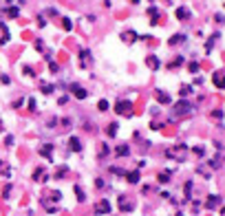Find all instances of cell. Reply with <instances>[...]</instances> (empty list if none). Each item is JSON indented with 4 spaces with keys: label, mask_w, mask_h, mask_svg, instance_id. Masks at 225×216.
Here are the masks:
<instances>
[{
    "label": "cell",
    "mask_w": 225,
    "mask_h": 216,
    "mask_svg": "<svg viewBox=\"0 0 225 216\" xmlns=\"http://www.w3.org/2000/svg\"><path fill=\"white\" fill-rule=\"evenodd\" d=\"M42 93H53V86H51V84H42Z\"/></svg>",
    "instance_id": "d6986e66"
},
{
    "label": "cell",
    "mask_w": 225,
    "mask_h": 216,
    "mask_svg": "<svg viewBox=\"0 0 225 216\" xmlns=\"http://www.w3.org/2000/svg\"><path fill=\"white\" fill-rule=\"evenodd\" d=\"M177 18H188V9H177Z\"/></svg>",
    "instance_id": "ac0fdd59"
},
{
    "label": "cell",
    "mask_w": 225,
    "mask_h": 216,
    "mask_svg": "<svg viewBox=\"0 0 225 216\" xmlns=\"http://www.w3.org/2000/svg\"><path fill=\"white\" fill-rule=\"evenodd\" d=\"M166 155H168V157H172V159H177V161H183L185 155H188V148H185L183 144H181V146H174L172 150H168V152H166Z\"/></svg>",
    "instance_id": "6da1fadb"
},
{
    "label": "cell",
    "mask_w": 225,
    "mask_h": 216,
    "mask_svg": "<svg viewBox=\"0 0 225 216\" xmlns=\"http://www.w3.org/2000/svg\"><path fill=\"white\" fill-rule=\"evenodd\" d=\"M69 146H71V150H82V146H80V139H77V137H71L69 139Z\"/></svg>",
    "instance_id": "9c48e42d"
},
{
    "label": "cell",
    "mask_w": 225,
    "mask_h": 216,
    "mask_svg": "<svg viewBox=\"0 0 225 216\" xmlns=\"http://www.w3.org/2000/svg\"><path fill=\"white\" fill-rule=\"evenodd\" d=\"M181 64H183V58H174V62L170 64V69H172V66H181Z\"/></svg>",
    "instance_id": "603a6c76"
},
{
    "label": "cell",
    "mask_w": 225,
    "mask_h": 216,
    "mask_svg": "<svg viewBox=\"0 0 225 216\" xmlns=\"http://www.w3.org/2000/svg\"><path fill=\"white\" fill-rule=\"evenodd\" d=\"M126 179H128V183L137 185L139 183V172H137V170H135V172H126Z\"/></svg>",
    "instance_id": "52a82bcc"
},
{
    "label": "cell",
    "mask_w": 225,
    "mask_h": 216,
    "mask_svg": "<svg viewBox=\"0 0 225 216\" xmlns=\"http://www.w3.org/2000/svg\"><path fill=\"white\" fill-rule=\"evenodd\" d=\"M170 181V172H161L159 174V183H168Z\"/></svg>",
    "instance_id": "5bb4252c"
},
{
    "label": "cell",
    "mask_w": 225,
    "mask_h": 216,
    "mask_svg": "<svg viewBox=\"0 0 225 216\" xmlns=\"http://www.w3.org/2000/svg\"><path fill=\"white\" fill-rule=\"evenodd\" d=\"M218 201H221L218 196H207V203H205V205L212 209V207H216V205H218Z\"/></svg>",
    "instance_id": "30bf717a"
},
{
    "label": "cell",
    "mask_w": 225,
    "mask_h": 216,
    "mask_svg": "<svg viewBox=\"0 0 225 216\" xmlns=\"http://www.w3.org/2000/svg\"><path fill=\"white\" fill-rule=\"evenodd\" d=\"M192 110V104H190L188 99H181L177 101V104H172V112H177V115H185V112Z\"/></svg>",
    "instance_id": "7a4b0ae2"
},
{
    "label": "cell",
    "mask_w": 225,
    "mask_h": 216,
    "mask_svg": "<svg viewBox=\"0 0 225 216\" xmlns=\"http://www.w3.org/2000/svg\"><path fill=\"white\" fill-rule=\"evenodd\" d=\"M75 194H77V198H80V201H84V192H82L80 185H75Z\"/></svg>",
    "instance_id": "7402d4cb"
},
{
    "label": "cell",
    "mask_w": 225,
    "mask_h": 216,
    "mask_svg": "<svg viewBox=\"0 0 225 216\" xmlns=\"http://www.w3.org/2000/svg\"><path fill=\"white\" fill-rule=\"evenodd\" d=\"M203 152H205V150H203V148H201V146H196V148H194V155H199V157H203Z\"/></svg>",
    "instance_id": "d4e9b609"
},
{
    "label": "cell",
    "mask_w": 225,
    "mask_h": 216,
    "mask_svg": "<svg viewBox=\"0 0 225 216\" xmlns=\"http://www.w3.org/2000/svg\"><path fill=\"white\" fill-rule=\"evenodd\" d=\"M148 64H150V66H155V69H159V60H157L155 55H150V58H148Z\"/></svg>",
    "instance_id": "2e32d148"
},
{
    "label": "cell",
    "mask_w": 225,
    "mask_h": 216,
    "mask_svg": "<svg viewBox=\"0 0 225 216\" xmlns=\"http://www.w3.org/2000/svg\"><path fill=\"white\" fill-rule=\"evenodd\" d=\"M121 40H124L126 44H132L135 40H137V33H135V31H124V33H121Z\"/></svg>",
    "instance_id": "5b68a950"
},
{
    "label": "cell",
    "mask_w": 225,
    "mask_h": 216,
    "mask_svg": "<svg viewBox=\"0 0 225 216\" xmlns=\"http://www.w3.org/2000/svg\"><path fill=\"white\" fill-rule=\"evenodd\" d=\"M190 71L196 73V71H199V64H196V62H192V64H190Z\"/></svg>",
    "instance_id": "484cf974"
},
{
    "label": "cell",
    "mask_w": 225,
    "mask_h": 216,
    "mask_svg": "<svg viewBox=\"0 0 225 216\" xmlns=\"http://www.w3.org/2000/svg\"><path fill=\"white\" fill-rule=\"evenodd\" d=\"M0 128H2V124H0ZM0 132H2V130H0Z\"/></svg>",
    "instance_id": "4316f807"
},
{
    "label": "cell",
    "mask_w": 225,
    "mask_h": 216,
    "mask_svg": "<svg viewBox=\"0 0 225 216\" xmlns=\"http://www.w3.org/2000/svg\"><path fill=\"white\" fill-rule=\"evenodd\" d=\"M91 60V53H88V51H82V62H88Z\"/></svg>",
    "instance_id": "cb8c5ba5"
},
{
    "label": "cell",
    "mask_w": 225,
    "mask_h": 216,
    "mask_svg": "<svg viewBox=\"0 0 225 216\" xmlns=\"http://www.w3.org/2000/svg\"><path fill=\"white\" fill-rule=\"evenodd\" d=\"M183 40H185V36H181V33H179V36H172V38H170V44H181Z\"/></svg>",
    "instance_id": "4fadbf2b"
},
{
    "label": "cell",
    "mask_w": 225,
    "mask_h": 216,
    "mask_svg": "<svg viewBox=\"0 0 225 216\" xmlns=\"http://www.w3.org/2000/svg\"><path fill=\"white\" fill-rule=\"evenodd\" d=\"M69 88L73 90V93H75V97H80V99H86V97H88V93H86V90H84L82 86H77V84H71Z\"/></svg>",
    "instance_id": "277c9868"
},
{
    "label": "cell",
    "mask_w": 225,
    "mask_h": 216,
    "mask_svg": "<svg viewBox=\"0 0 225 216\" xmlns=\"http://www.w3.org/2000/svg\"><path fill=\"white\" fill-rule=\"evenodd\" d=\"M117 112H124V115H128V117H130L132 115V104H130V101H128V99H121V101H117Z\"/></svg>",
    "instance_id": "3957f363"
},
{
    "label": "cell",
    "mask_w": 225,
    "mask_h": 216,
    "mask_svg": "<svg viewBox=\"0 0 225 216\" xmlns=\"http://www.w3.org/2000/svg\"><path fill=\"white\" fill-rule=\"evenodd\" d=\"M128 152H130V150H128V146H119V148H117V155H121V157H126Z\"/></svg>",
    "instance_id": "9a60e30c"
},
{
    "label": "cell",
    "mask_w": 225,
    "mask_h": 216,
    "mask_svg": "<svg viewBox=\"0 0 225 216\" xmlns=\"http://www.w3.org/2000/svg\"><path fill=\"white\" fill-rule=\"evenodd\" d=\"M99 110H108V101H104V99H99V104H97Z\"/></svg>",
    "instance_id": "ffe728a7"
},
{
    "label": "cell",
    "mask_w": 225,
    "mask_h": 216,
    "mask_svg": "<svg viewBox=\"0 0 225 216\" xmlns=\"http://www.w3.org/2000/svg\"><path fill=\"white\" fill-rule=\"evenodd\" d=\"M157 99L161 101V104H170V97H168V93H164V90H157Z\"/></svg>",
    "instance_id": "ba28073f"
},
{
    "label": "cell",
    "mask_w": 225,
    "mask_h": 216,
    "mask_svg": "<svg viewBox=\"0 0 225 216\" xmlns=\"http://www.w3.org/2000/svg\"><path fill=\"white\" fill-rule=\"evenodd\" d=\"M95 212H97V214H108V212H110V205H108L106 201H102L97 207H95Z\"/></svg>",
    "instance_id": "8992f818"
},
{
    "label": "cell",
    "mask_w": 225,
    "mask_h": 216,
    "mask_svg": "<svg viewBox=\"0 0 225 216\" xmlns=\"http://www.w3.org/2000/svg\"><path fill=\"white\" fill-rule=\"evenodd\" d=\"M214 86H216V88H223V77H221V73H214Z\"/></svg>",
    "instance_id": "7c38bea8"
},
{
    "label": "cell",
    "mask_w": 225,
    "mask_h": 216,
    "mask_svg": "<svg viewBox=\"0 0 225 216\" xmlns=\"http://www.w3.org/2000/svg\"><path fill=\"white\" fill-rule=\"evenodd\" d=\"M188 93L192 95V86H181V97H188Z\"/></svg>",
    "instance_id": "e0dca14e"
},
{
    "label": "cell",
    "mask_w": 225,
    "mask_h": 216,
    "mask_svg": "<svg viewBox=\"0 0 225 216\" xmlns=\"http://www.w3.org/2000/svg\"><path fill=\"white\" fill-rule=\"evenodd\" d=\"M51 152H53L51 146H42V148H40V155H42V157H49V159H51Z\"/></svg>",
    "instance_id": "8fae6325"
},
{
    "label": "cell",
    "mask_w": 225,
    "mask_h": 216,
    "mask_svg": "<svg viewBox=\"0 0 225 216\" xmlns=\"http://www.w3.org/2000/svg\"><path fill=\"white\" fill-rule=\"evenodd\" d=\"M115 132H117V124H110V126H108V135L115 137Z\"/></svg>",
    "instance_id": "44dd1931"
}]
</instances>
